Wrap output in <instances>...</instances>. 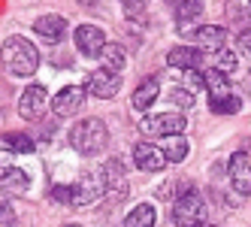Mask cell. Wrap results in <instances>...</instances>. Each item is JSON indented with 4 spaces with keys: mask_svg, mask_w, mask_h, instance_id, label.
Masks as SVG:
<instances>
[{
    "mask_svg": "<svg viewBox=\"0 0 251 227\" xmlns=\"http://www.w3.org/2000/svg\"><path fill=\"white\" fill-rule=\"evenodd\" d=\"M0 61H3V67L9 70L12 76H33L40 67V51L37 46H33L30 40L25 37H9L3 40V46H0Z\"/></svg>",
    "mask_w": 251,
    "mask_h": 227,
    "instance_id": "1",
    "label": "cell"
},
{
    "mask_svg": "<svg viewBox=\"0 0 251 227\" xmlns=\"http://www.w3.org/2000/svg\"><path fill=\"white\" fill-rule=\"evenodd\" d=\"M70 146H73V151L85 154V158H94V154H100L109 146V127L100 118H82L70 130Z\"/></svg>",
    "mask_w": 251,
    "mask_h": 227,
    "instance_id": "2",
    "label": "cell"
},
{
    "mask_svg": "<svg viewBox=\"0 0 251 227\" xmlns=\"http://www.w3.org/2000/svg\"><path fill=\"white\" fill-rule=\"evenodd\" d=\"M206 200H203V194L200 191H185L182 197H178L176 203H173V221H176V227H200V224H206Z\"/></svg>",
    "mask_w": 251,
    "mask_h": 227,
    "instance_id": "3",
    "label": "cell"
},
{
    "mask_svg": "<svg viewBox=\"0 0 251 227\" xmlns=\"http://www.w3.org/2000/svg\"><path fill=\"white\" fill-rule=\"evenodd\" d=\"M188 127V121L182 112H154V115H146L139 121V133L149 136V139H157V136H182Z\"/></svg>",
    "mask_w": 251,
    "mask_h": 227,
    "instance_id": "4",
    "label": "cell"
},
{
    "mask_svg": "<svg viewBox=\"0 0 251 227\" xmlns=\"http://www.w3.org/2000/svg\"><path fill=\"white\" fill-rule=\"evenodd\" d=\"M103 194H106L103 170H91L82 176V182L73 185V206H94Z\"/></svg>",
    "mask_w": 251,
    "mask_h": 227,
    "instance_id": "5",
    "label": "cell"
},
{
    "mask_svg": "<svg viewBox=\"0 0 251 227\" xmlns=\"http://www.w3.org/2000/svg\"><path fill=\"white\" fill-rule=\"evenodd\" d=\"M85 97H88L85 85H67V88H61L49 103H51V112H55V118H70V115H76V112L82 109Z\"/></svg>",
    "mask_w": 251,
    "mask_h": 227,
    "instance_id": "6",
    "label": "cell"
},
{
    "mask_svg": "<svg viewBox=\"0 0 251 227\" xmlns=\"http://www.w3.org/2000/svg\"><path fill=\"white\" fill-rule=\"evenodd\" d=\"M46 106H49V91L43 85H27L22 91V97H19V115L25 121H40Z\"/></svg>",
    "mask_w": 251,
    "mask_h": 227,
    "instance_id": "7",
    "label": "cell"
},
{
    "mask_svg": "<svg viewBox=\"0 0 251 227\" xmlns=\"http://www.w3.org/2000/svg\"><path fill=\"white\" fill-rule=\"evenodd\" d=\"M227 176L236 194H251V154L248 151H233L227 164Z\"/></svg>",
    "mask_w": 251,
    "mask_h": 227,
    "instance_id": "8",
    "label": "cell"
},
{
    "mask_svg": "<svg viewBox=\"0 0 251 227\" xmlns=\"http://www.w3.org/2000/svg\"><path fill=\"white\" fill-rule=\"evenodd\" d=\"M85 91L91 94V97H97V100H112V97L121 91V76L112 73V70H103V67H100L97 73L88 76Z\"/></svg>",
    "mask_w": 251,
    "mask_h": 227,
    "instance_id": "9",
    "label": "cell"
},
{
    "mask_svg": "<svg viewBox=\"0 0 251 227\" xmlns=\"http://www.w3.org/2000/svg\"><path fill=\"white\" fill-rule=\"evenodd\" d=\"M73 40H76V49L85 58H100V51L106 49V33L97 25H79Z\"/></svg>",
    "mask_w": 251,
    "mask_h": 227,
    "instance_id": "10",
    "label": "cell"
},
{
    "mask_svg": "<svg viewBox=\"0 0 251 227\" xmlns=\"http://www.w3.org/2000/svg\"><path fill=\"white\" fill-rule=\"evenodd\" d=\"M133 164L142 173H160V170L167 167V158H164V151H160V146L149 143V139H142V143L133 146Z\"/></svg>",
    "mask_w": 251,
    "mask_h": 227,
    "instance_id": "11",
    "label": "cell"
},
{
    "mask_svg": "<svg viewBox=\"0 0 251 227\" xmlns=\"http://www.w3.org/2000/svg\"><path fill=\"white\" fill-rule=\"evenodd\" d=\"M67 19L64 15H58V12H49V15H40L37 22H33V33H37L40 40H46V43H61L64 37H67Z\"/></svg>",
    "mask_w": 251,
    "mask_h": 227,
    "instance_id": "12",
    "label": "cell"
},
{
    "mask_svg": "<svg viewBox=\"0 0 251 227\" xmlns=\"http://www.w3.org/2000/svg\"><path fill=\"white\" fill-rule=\"evenodd\" d=\"M103 170V182H106V191L109 194H115V200H121L124 194H127V173H124V164L118 161V158H112V161H106V167H100Z\"/></svg>",
    "mask_w": 251,
    "mask_h": 227,
    "instance_id": "13",
    "label": "cell"
},
{
    "mask_svg": "<svg viewBox=\"0 0 251 227\" xmlns=\"http://www.w3.org/2000/svg\"><path fill=\"white\" fill-rule=\"evenodd\" d=\"M167 64L176 70H185V73H194L197 67L203 64V51L194 49V46H176L167 51Z\"/></svg>",
    "mask_w": 251,
    "mask_h": 227,
    "instance_id": "14",
    "label": "cell"
},
{
    "mask_svg": "<svg viewBox=\"0 0 251 227\" xmlns=\"http://www.w3.org/2000/svg\"><path fill=\"white\" fill-rule=\"evenodd\" d=\"M170 3L176 6V19L178 25H182V33H188V37H194V19L203 12V0H170Z\"/></svg>",
    "mask_w": 251,
    "mask_h": 227,
    "instance_id": "15",
    "label": "cell"
},
{
    "mask_svg": "<svg viewBox=\"0 0 251 227\" xmlns=\"http://www.w3.org/2000/svg\"><path fill=\"white\" fill-rule=\"evenodd\" d=\"M194 40L200 43L203 49L218 51V49L227 46V27H221V25H203V27L194 30Z\"/></svg>",
    "mask_w": 251,
    "mask_h": 227,
    "instance_id": "16",
    "label": "cell"
},
{
    "mask_svg": "<svg viewBox=\"0 0 251 227\" xmlns=\"http://www.w3.org/2000/svg\"><path fill=\"white\" fill-rule=\"evenodd\" d=\"M157 94H160V82H157V76H146V79L139 82V88L133 91V97H130L133 109H149L151 103L157 100Z\"/></svg>",
    "mask_w": 251,
    "mask_h": 227,
    "instance_id": "17",
    "label": "cell"
},
{
    "mask_svg": "<svg viewBox=\"0 0 251 227\" xmlns=\"http://www.w3.org/2000/svg\"><path fill=\"white\" fill-rule=\"evenodd\" d=\"M203 88L209 91L212 100H218V97H227L230 94V76L218 73V70H203Z\"/></svg>",
    "mask_w": 251,
    "mask_h": 227,
    "instance_id": "18",
    "label": "cell"
},
{
    "mask_svg": "<svg viewBox=\"0 0 251 227\" xmlns=\"http://www.w3.org/2000/svg\"><path fill=\"white\" fill-rule=\"evenodd\" d=\"M100 61L103 70H112V73H121L124 64H127V49L118 46V43H106V49L100 51Z\"/></svg>",
    "mask_w": 251,
    "mask_h": 227,
    "instance_id": "19",
    "label": "cell"
},
{
    "mask_svg": "<svg viewBox=\"0 0 251 227\" xmlns=\"http://www.w3.org/2000/svg\"><path fill=\"white\" fill-rule=\"evenodd\" d=\"M160 151H164L167 164H182V161L188 158L191 146H188V139H185V136H167V143L160 146Z\"/></svg>",
    "mask_w": 251,
    "mask_h": 227,
    "instance_id": "20",
    "label": "cell"
},
{
    "mask_svg": "<svg viewBox=\"0 0 251 227\" xmlns=\"http://www.w3.org/2000/svg\"><path fill=\"white\" fill-rule=\"evenodd\" d=\"M154 221H157L154 206H151V203H139V206H133L130 212H127L124 227H154Z\"/></svg>",
    "mask_w": 251,
    "mask_h": 227,
    "instance_id": "21",
    "label": "cell"
},
{
    "mask_svg": "<svg viewBox=\"0 0 251 227\" xmlns=\"http://www.w3.org/2000/svg\"><path fill=\"white\" fill-rule=\"evenodd\" d=\"M0 185H3V191H9V194H25L27 191V185H30V176L25 170H19V167H12L3 179H0Z\"/></svg>",
    "mask_w": 251,
    "mask_h": 227,
    "instance_id": "22",
    "label": "cell"
},
{
    "mask_svg": "<svg viewBox=\"0 0 251 227\" xmlns=\"http://www.w3.org/2000/svg\"><path fill=\"white\" fill-rule=\"evenodd\" d=\"M236 67H239V58H236V51H230L227 46L215 51V70H218V73L230 76V73H236Z\"/></svg>",
    "mask_w": 251,
    "mask_h": 227,
    "instance_id": "23",
    "label": "cell"
},
{
    "mask_svg": "<svg viewBox=\"0 0 251 227\" xmlns=\"http://www.w3.org/2000/svg\"><path fill=\"white\" fill-rule=\"evenodd\" d=\"M209 106H212V112H215V115H236V112L242 109V100H239L236 94H227V97L212 100Z\"/></svg>",
    "mask_w": 251,
    "mask_h": 227,
    "instance_id": "24",
    "label": "cell"
},
{
    "mask_svg": "<svg viewBox=\"0 0 251 227\" xmlns=\"http://www.w3.org/2000/svg\"><path fill=\"white\" fill-rule=\"evenodd\" d=\"M3 139H6L9 151H15V154H27V151H33V139H30L27 133H6Z\"/></svg>",
    "mask_w": 251,
    "mask_h": 227,
    "instance_id": "25",
    "label": "cell"
},
{
    "mask_svg": "<svg viewBox=\"0 0 251 227\" xmlns=\"http://www.w3.org/2000/svg\"><path fill=\"white\" fill-rule=\"evenodd\" d=\"M49 197L55 203H64V206H73V185H51Z\"/></svg>",
    "mask_w": 251,
    "mask_h": 227,
    "instance_id": "26",
    "label": "cell"
},
{
    "mask_svg": "<svg viewBox=\"0 0 251 227\" xmlns=\"http://www.w3.org/2000/svg\"><path fill=\"white\" fill-rule=\"evenodd\" d=\"M170 103H173L176 109H191L194 106V94L185 91V88H173L170 91Z\"/></svg>",
    "mask_w": 251,
    "mask_h": 227,
    "instance_id": "27",
    "label": "cell"
},
{
    "mask_svg": "<svg viewBox=\"0 0 251 227\" xmlns=\"http://www.w3.org/2000/svg\"><path fill=\"white\" fill-rule=\"evenodd\" d=\"M121 3L127 19H142V12H146V0H121Z\"/></svg>",
    "mask_w": 251,
    "mask_h": 227,
    "instance_id": "28",
    "label": "cell"
},
{
    "mask_svg": "<svg viewBox=\"0 0 251 227\" xmlns=\"http://www.w3.org/2000/svg\"><path fill=\"white\" fill-rule=\"evenodd\" d=\"M15 221V209L9 206V203H0V227H6V224H12Z\"/></svg>",
    "mask_w": 251,
    "mask_h": 227,
    "instance_id": "29",
    "label": "cell"
},
{
    "mask_svg": "<svg viewBox=\"0 0 251 227\" xmlns=\"http://www.w3.org/2000/svg\"><path fill=\"white\" fill-rule=\"evenodd\" d=\"M9 170H12V154H9V149H0V179H3Z\"/></svg>",
    "mask_w": 251,
    "mask_h": 227,
    "instance_id": "30",
    "label": "cell"
},
{
    "mask_svg": "<svg viewBox=\"0 0 251 227\" xmlns=\"http://www.w3.org/2000/svg\"><path fill=\"white\" fill-rule=\"evenodd\" d=\"M239 49L245 51V55L251 58V30H245V33H239Z\"/></svg>",
    "mask_w": 251,
    "mask_h": 227,
    "instance_id": "31",
    "label": "cell"
},
{
    "mask_svg": "<svg viewBox=\"0 0 251 227\" xmlns=\"http://www.w3.org/2000/svg\"><path fill=\"white\" fill-rule=\"evenodd\" d=\"M82 3H85V6H94V3H97V0H82Z\"/></svg>",
    "mask_w": 251,
    "mask_h": 227,
    "instance_id": "32",
    "label": "cell"
},
{
    "mask_svg": "<svg viewBox=\"0 0 251 227\" xmlns=\"http://www.w3.org/2000/svg\"><path fill=\"white\" fill-rule=\"evenodd\" d=\"M200 227H218V224H209V221H206V224H200Z\"/></svg>",
    "mask_w": 251,
    "mask_h": 227,
    "instance_id": "33",
    "label": "cell"
},
{
    "mask_svg": "<svg viewBox=\"0 0 251 227\" xmlns=\"http://www.w3.org/2000/svg\"><path fill=\"white\" fill-rule=\"evenodd\" d=\"M64 227H82V224H64Z\"/></svg>",
    "mask_w": 251,
    "mask_h": 227,
    "instance_id": "34",
    "label": "cell"
}]
</instances>
